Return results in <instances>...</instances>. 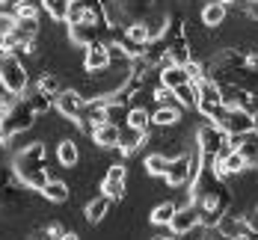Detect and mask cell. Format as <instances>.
<instances>
[{
  "instance_id": "83f0119b",
  "label": "cell",
  "mask_w": 258,
  "mask_h": 240,
  "mask_svg": "<svg viewBox=\"0 0 258 240\" xmlns=\"http://www.w3.org/2000/svg\"><path fill=\"white\" fill-rule=\"evenodd\" d=\"M166 169H169V157L166 154H160V151H152L149 157H146V172L149 175H166Z\"/></svg>"
},
{
  "instance_id": "d6a6232c",
  "label": "cell",
  "mask_w": 258,
  "mask_h": 240,
  "mask_svg": "<svg viewBox=\"0 0 258 240\" xmlns=\"http://www.w3.org/2000/svg\"><path fill=\"white\" fill-rule=\"evenodd\" d=\"M246 219H249V225L258 231V199H255V205H252V211L246 213Z\"/></svg>"
},
{
  "instance_id": "f546056e",
  "label": "cell",
  "mask_w": 258,
  "mask_h": 240,
  "mask_svg": "<svg viewBox=\"0 0 258 240\" xmlns=\"http://www.w3.org/2000/svg\"><path fill=\"white\" fill-rule=\"evenodd\" d=\"M125 39H131L140 48H146V42H149V27H146V21H134V24L125 27Z\"/></svg>"
},
{
  "instance_id": "7c38bea8",
  "label": "cell",
  "mask_w": 258,
  "mask_h": 240,
  "mask_svg": "<svg viewBox=\"0 0 258 240\" xmlns=\"http://www.w3.org/2000/svg\"><path fill=\"white\" fill-rule=\"evenodd\" d=\"M220 125H223V131L229 133V136H240V133L252 131L255 128V119H252V113L249 110H226V116L220 119Z\"/></svg>"
},
{
  "instance_id": "52a82bcc",
  "label": "cell",
  "mask_w": 258,
  "mask_h": 240,
  "mask_svg": "<svg viewBox=\"0 0 258 240\" xmlns=\"http://www.w3.org/2000/svg\"><path fill=\"white\" fill-rule=\"evenodd\" d=\"M196 228H202V213H199V208H196L193 202H187V205H181L178 211H175V216H172L169 234L184 237V234H190V231H196Z\"/></svg>"
},
{
  "instance_id": "e0dca14e",
  "label": "cell",
  "mask_w": 258,
  "mask_h": 240,
  "mask_svg": "<svg viewBox=\"0 0 258 240\" xmlns=\"http://www.w3.org/2000/svg\"><path fill=\"white\" fill-rule=\"evenodd\" d=\"M181 116H184V107H157L155 113H152V125L169 131V128L181 125Z\"/></svg>"
},
{
  "instance_id": "d6986e66",
  "label": "cell",
  "mask_w": 258,
  "mask_h": 240,
  "mask_svg": "<svg viewBox=\"0 0 258 240\" xmlns=\"http://www.w3.org/2000/svg\"><path fill=\"white\" fill-rule=\"evenodd\" d=\"M184 83H190L184 65L169 62V65H163V68H160V86H166V89H178V86H184Z\"/></svg>"
},
{
  "instance_id": "9a60e30c",
  "label": "cell",
  "mask_w": 258,
  "mask_h": 240,
  "mask_svg": "<svg viewBox=\"0 0 258 240\" xmlns=\"http://www.w3.org/2000/svg\"><path fill=\"white\" fill-rule=\"evenodd\" d=\"M104 33L107 30H101V27H95V24H69V39L75 45H83V48H89L92 42H101Z\"/></svg>"
},
{
  "instance_id": "1f68e13d",
  "label": "cell",
  "mask_w": 258,
  "mask_h": 240,
  "mask_svg": "<svg viewBox=\"0 0 258 240\" xmlns=\"http://www.w3.org/2000/svg\"><path fill=\"white\" fill-rule=\"evenodd\" d=\"M18 175H15V169H6V166H0V190H6V187H12Z\"/></svg>"
},
{
  "instance_id": "60d3db41",
  "label": "cell",
  "mask_w": 258,
  "mask_h": 240,
  "mask_svg": "<svg viewBox=\"0 0 258 240\" xmlns=\"http://www.w3.org/2000/svg\"><path fill=\"white\" fill-rule=\"evenodd\" d=\"M0 53H3V51H0Z\"/></svg>"
},
{
  "instance_id": "836d02e7",
  "label": "cell",
  "mask_w": 258,
  "mask_h": 240,
  "mask_svg": "<svg viewBox=\"0 0 258 240\" xmlns=\"http://www.w3.org/2000/svg\"><path fill=\"white\" fill-rule=\"evenodd\" d=\"M30 240H53V237L48 234V231H45V228H42V231H36V234H33Z\"/></svg>"
},
{
  "instance_id": "d590c367",
  "label": "cell",
  "mask_w": 258,
  "mask_h": 240,
  "mask_svg": "<svg viewBox=\"0 0 258 240\" xmlns=\"http://www.w3.org/2000/svg\"><path fill=\"white\" fill-rule=\"evenodd\" d=\"M220 3H223V6H237L240 0H220Z\"/></svg>"
},
{
  "instance_id": "d4e9b609",
  "label": "cell",
  "mask_w": 258,
  "mask_h": 240,
  "mask_svg": "<svg viewBox=\"0 0 258 240\" xmlns=\"http://www.w3.org/2000/svg\"><path fill=\"white\" fill-rule=\"evenodd\" d=\"M27 101H30V107L36 110V116H42V113H48L51 107H56V98H51L48 92H42V89H33L30 95H24Z\"/></svg>"
},
{
  "instance_id": "cb8c5ba5",
  "label": "cell",
  "mask_w": 258,
  "mask_h": 240,
  "mask_svg": "<svg viewBox=\"0 0 258 240\" xmlns=\"http://www.w3.org/2000/svg\"><path fill=\"white\" fill-rule=\"evenodd\" d=\"M36 89H42V92H48L51 98H56L59 92H66V86H62V77L56 74V71H45L39 83H36Z\"/></svg>"
},
{
  "instance_id": "9c48e42d",
  "label": "cell",
  "mask_w": 258,
  "mask_h": 240,
  "mask_svg": "<svg viewBox=\"0 0 258 240\" xmlns=\"http://www.w3.org/2000/svg\"><path fill=\"white\" fill-rule=\"evenodd\" d=\"M125 187H128V169L122 163H113L101 178V193L116 202V199H125Z\"/></svg>"
},
{
  "instance_id": "7402d4cb",
  "label": "cell",
  "mask_w": 258,
  "mask_h": 240,
  "mask_svg": "<svg viewBox=\"0 0 258 240\" xmlns=\"http://www.w3.org/2000/svg\"><path fill=\"white\" fill-rule=\"evenodd\" d=\"M56 160L62 163V166H78L80 163V148L75 139H62L59 142V148H56Z\"/></svg>"
},
{
  "instance_id": "8d00e7d4",
  "label": "cell",
  "mask_w": 258,
  "mask_h": 240,
  "mask_svg": "<svg viewBox=\"0 0 258 240\" xmlns=\"http://www.w3.org/2000/svg\"><path fill=\"white\" fill-rule=\"evenodd\" d=\"M155 240H178L175 234H160V237H155Z\"/></svg>"
},
{
  "instance_id": "484cf974",
  "label": "cell",
  "mask_w": 258,
  "mask_h": 240,
  "mask_svg": "<svg viewBox=\"0 0 258 240\" xmlns=\"http://www.w3.org/2000/svg\"><path fill=\"white\" fill-rule=\"evenodd\" d=\"M69 6H72V0H42V12H48L53 21H66Z\"/></svg>"
},
{
  "instance_id": "8992f818",
  "label": "cell",
  "mask_w": 258,
  "mask_h": 240,
  "mask_svg": "<svg viewBox=\"0 0 258 240\" xmlns=\"http://www.w3.org/2000/svg\"><path fill=\"white\" fill-rule=\"evenodd\" d=\"M226 110H229V107L223 101L220 86L211 77H205L199 83V104H196V113L202 116V122H217V125H220V119L226 116Z\"/></svg>"
},
{
  "instance_id": "44dd1931",
  "label": "cell",
  "mask_w": 258,
  "mask_h": 240,
  "mask_svg": "<svg viewBox=\"0 0 258 240\" xmlns=\"http://www.w3.org/2000/svg\"><path fill=\"white\" fill-rule=\"evenodd\" d=\"M42 196H45L48 202L62 205V202H69V184H66V181H59V178H51L48 184L42 187Z\"/></svg>"
},
{
  "instance_id": "277c9868",
  "label": "cell",
  "mask_w": 258,
  "mask_h": 240,
  "mask_svg": "<svg viewBox=\"0 0 258 240\" xmlns=\"http://www.w3.org/2000/svg\"><path fill=\"white\" fill-rule=\"evenodd\" d=\"M196 145H199V151H202L205 160H214V157L223 160L232 151V136L223 131V125H217V122H202L196 128Z\"/></svg>"
},
{
  "instance_id": "4fadbf2b",
  "label": "cell",
  "mask_w": 258,
  "mask_h": 240,
  "mask_svg": "<svg viewBox=\"0 0 258 240\" xmlns=\"http://www.w3.org/2000/svg\"><path fill=\"white\" fill-rule=\"evenodd\" d=\"M163 181H166L169 187L190 184V151H181V154H175V157H169V169H166Z\"/></svg>"
},
{
  "instance_id": "74e56055",
  "label": "cell",
  "mask_w": 258,
  "mask_h": 240,
  "mask_svg": "<svg viewBox=\"0 0 258 240\" xmlns=\"http://www.w3.org/2000/svg\"><path fill=\"white\" fill-rule=\"evenodd\" d=\"M6 3H12V6H15V9H18V6H21V3H24V0H6Z\"/></svg>"
},
{
  "instance_id": "8fae6325",
  "label": "cell",
  "mask_w": 258,
  "mask_h": 240,
  "mask_svg": "<svg viewBox=\"0 0 258 240\" xmlns=\"http://www.w3.org/2000/svg\"><path fill=\"white\" fill-rule=\"evenodd\" d=\"M232 148L246 160V169H258V128L232 136Z\"/></svg>"
},
{
  "instance_id": "3957f363",
  "label": "cell",
  "mask_w": 258,
  "mask_h": 240,
  "mask_svg": "<svg viewBox=\"0 0 258 240\" xmlns=\"http://www.w3.org/2000/svg\"><path fill=\"white\" fill-rule=\"evenodd\" d=\"M166 48H169V62L175 65H187L193 59V45H190V33H187V21L184 15H169V24H166Z\"/></svg>"
},
{
  "instance_id": "4316f807",
  "label": "cell",
  "mask_w": 258,
  "mask_h": 240,
  "mask_svg": "<svg viewBox=\"0 0 258 240\" xmlns=\"http://www.w3.org/2000/svg\"><path fill=\"white\" fill-rule=\"evenodd\" d=\"M175 211H178L175 202H160L155 211H152V222H155V225H169L172 216H175Z\"/></svg>"
},
{
  "instance_id": "ffe728a7",
  "label": "cell",
  "mask_w": 258,
  "mask_h": 240,
  "mask_svg": "<svg viewBox=\"0 0 258 240\" xmlns=\"http://www.w3.org/2000/svg\"><path fill=\"white\" fill-rule=\"evenodd\" d=\"M110 208H113V199H110V196H104V193H101L98 199H92V202L86 205V219H89L92 225H98V222H101L104 216L110 213Z\"/></svg>"
},
{
  "instance_id": "4dcf8cb0",
  "label": "cell",
  "mask_w": 258,
  "mask_h": 240,
  "mask_svg": "<svg viewBox=\"0 0 258 240\" xmlns=\"http://www.w3.org/2000/svg\"><path fill=\"white\" fill-rule=\"evenodd\" d=\"M39 12H42V3H33V0H24L15 12V18H27V21H39Z\"/></svg>"
},
{
  "instance_id": "5b68a950",
  "label": "cell",
  "mask_w": 258,
  "mask_h": 240,
  "mask_svg": "<svg viewBox=\"0 0 258 240\" xmlns=\"http://www.w3.org/2000/svg\"><path fill=\"white\" fill-rule=\"evenodd\" d=\"M0 86L9 95H27L30 86V71L27 65L18 59V53H0Z\"/></svg>"
},
{
  "instance_id": "603a6c76",
  "label": "cell",
  "mask_w": 258,
  "mask_h": 240,
  "mask_svg": "<svg viewBox=\"0 0 258 240\" xmlns=\"http://www.w3.org/2000/svg\"><path fill=\"white\" fill-rule=\"evenodd\" d=\"M172 92H175V98H178V104L184 110H196V104H199V86L196 83H184V86L172 89Z\"/></svg>"
},
{
  "instance_id": "2e32d148",
  "label": "cell",
  "mask_w": 258,
  "mask_h": 240,
  "mask_svg": "<svg viewBox=\"0 0 258 240\" xmlns=\"http://www.w3.org/2000/svg\"><path fill=\"white\" fill-rule=\"evenodd\" d=\"M226 15H229V6H223L220 0H205V6H202V24H205L208 30L223 27Z\"/></svg>"
},
{
  "instance_id": "f35d334b",
  "label": "cell",
  "mask_w": 258,
  "mask_h": 240,
  "mask_svg": "<svg viewBox=\"0 0 258 240\" xmlns=\"http://www.w3.org/2000/svg\"><path fill=\"white\" fill-rule=\"evenodd\" d=\"M252 119H255V128H258V104H255V110H252Z\"/></svg>"
},
{
  "instance_id": "ab89813d",
  "label": "cell",
  "mask_w": 258,
  "mask_h": 240,
  "mask_svg": "<svg viewBox=\"0 0 258 240\" xmlns=\"http://www.w3.org/2000/svg\"><path fill=\"white\" fill-rule=\"evenodd\" d=\"M0 92H3V86H0Z\"/></svg>"
},
{
  "instance_id": "30bf717a",
  "label": "cell",
  "mask_w": 258,
  "mask_h": 240,
  "mask_svg": "<svg viewBox=\"0 0 258 240\" xmlns=\"http://www.w3.org/2000/svg\"><path fill=\"white\" fill-rule=\"evenodd\" d=\"M83 110H86V98L80 95V89H66V92L56 95V113L66 116V119H72L75 125L80 122Z\"/></svg>"
},
{
  "instance_id": "5bb4252c",
  "label": "cell",
  "mask_w": 258,
  "mask_h": 240,
  "mask_svg": "<svg viewBox=\"0 0 258 240\" xmlns=\"http://www.w3.org/2000/svg\"><path fill=\"white\" fill-rule=\"evenodd\" d=\"M119 139H122V128L113 125V122H101L95 131H92V142L107 151V148H119Z\"/></svg>"
},
{
  "instance_id": "ac0fdd59",
  "label": "cell",
  "mask_w": 258,
  "mask_h": 240,
  "mask_svg": "<svg viewBox=\"0 0 258 240\" xmlns=\"http://www.w3.org/2000/svg\"><path fill=\"white\" fill-rule=\"evenodd\" d=\"M149 133L152 131H140V128L125 125V128H122V139H119V151H122V154H134V151L149 139Z\"/></svg>"
},
{
  "instance_id": "ba28073f",
  "label": "cell",
  "mask_w": 258,
  "mask_h": 240,
  "mask_svg": "<svg viewBox=\"0 0 258 240\" xmlns=\"http://www.w3.org/2000/svg\"><path fill=\"white\" fill-rule=\"evenodd\" d=\"M113 65V56H110V42H92L86 53H83V68L89 71V74H101Z\"/></svg>"
},
{
  "instance_id": "6da1fadb",
  "label": "cell",
  "mask_w": 258,
  "mask_h": 240,
  "mask_svg": "<svg viewBox=\"0 0 258 240\" xmlns=\"http://www.w3.org/2000/svg\"><path fill=\"white\" fill-rule=\"evenodd\" d=\"M45 142H33V145H27L18 151V157L12 163V169H15V175H18V181L30 190H39L42 193V187L51 181V175H48V169H45Z\"/></svg>"
},
{
  "instance_id": "f1b7e54d",
  "label": "cell",
  "mask_w": 258,
  "mask_h": 240,
  "mask_svg": "<svg viewBox=\"0 0 258 240\" xmlns=\"http://www.w3.org/2000/svg\"><path fill=\"white\" fill-rule=\"evenodd\" d=\"M128 125L131 128H140V131H152V116H149V110H146V107H131Z\"/></svg>"
},
{
  "instance_id": "e575fe53",
  "label": "cell",
  "mask_w": 258,
  "mask_h": 240,
  "mask_svg": "<svg viewBox=\"0 0 258 240\" xmlns=\"http://www.w3.org/2000/svg\"><path fill=\"white\" fill-rule=\"evenodd\" d=\"M59 240H80V234H75V231H62V237Z\"/></svg>"
},
{
  "instance_id": "7a4b0ae2",
  "label": "cell",
  "mask_w": 258,
  "mask_h": 240,
  "mask_svg": "<svg viewBox=\"0 0 258 240\" xmlns=\"http://www.w3.org/2000/svg\"><path fill=\"white\" fill-rule=\"evenodd\" d=\"M33 122H36V110H33L30 101L21 95L15 104L0 116V145H3V142H12L18 133L30 131V128H33Z\"/></svg>"
}]
</instances>
